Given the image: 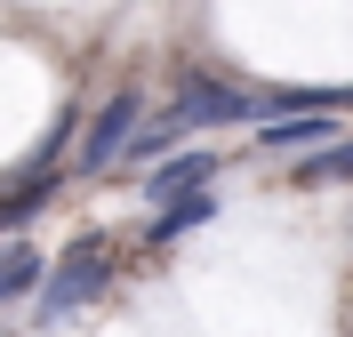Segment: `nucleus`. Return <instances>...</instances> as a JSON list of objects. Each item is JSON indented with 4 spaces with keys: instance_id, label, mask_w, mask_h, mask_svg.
Returning a JSON list of instances; mask_svg holds the SVG:
<instances>
[{
    "instance_id": "nucleus-5",
    "label": "nucleus",
    "mask_w": 353,
    "mask_h": 337,
    "mask_svg": "<svg viewBox=\"0 0 353 337\" xmlns=\"http://www.w3.org/2000/svg\"><path fill=\"white\" fill-rule=\"evenodd\" d=\"M48 201H57V177H17V193H0V241H17Z\"/></svg>"
},
{
    "instance_id": "nucleus-2",
    "label": "nucleus",
    "mask_w": 353,
    "mask_h": 337,
    "mask_svg": "<svg viewBox=\"0 0 353 337\" xmlns=\"http://www.w3.org/2000/svg\"><path fill=\"white\" fill-rule=\"evenodd\" d=\"M137 121H145V96H137V89H112L105 105H97V121L81 129V169H88V177H105V169H121V153H129Z\"/></svg>"
},
{
    "instance_id": "nucleus-7",
    "label": "nucleus",
    "mask_w": 353,
    "mask_h": 337,
    "mask_svg": "<svg viewBox=\"0 0 353 337\" xmlns=\"http://www.w3.org/2000/svg\"><path fill=\"white\" fill-rule=\"evenodd\" d=\"M209 177H217V153H176V161L153 169V193L176 201V193H193V185H209Z\"/></svg>"
},
{
    "instance_id": "nucleus-6",
    "label": "nucleus",
    "mask_w": 353,
    "mask_h": 337,
    "mask_svg": "<svg viewBox=\"0 0 353 337\" xmlns=\"http://www.w3.org/2000/svg\"><path fill=\"white\" fill-rule=\"evenodd\" d=\"M209 217H217V201H209V185H193V193H176V201L153 217V233H145V241H185V233H193V225H209Z\"/></svg>"
},
{
    "instance_id": "nucleus-1",
    "label": "nucleus",
    "mask_w": 353,
    "mask_h": 337,
    "mask_svg": "<svg viewBox=\"0 0 353 337\" xmlns=\"http://www.w3.org/2000/svg\"><path fill=\"white\" fill-rule=\"evenodd\" d=\"M105 289H112V241L105 233H81V241L41 273L32 297H41V321H72V314H88Z\"/></svg>"
},
{
    "instance_id": "nucleus-3",
    "label": "nucleus",
    "mask_w": 353,
    "mask_h": 337,
    "mask_svg": "<svg viewBox=\"0 0 353 337\" xmlns=\"http://www.w3.org/2000/svg\"><path fill=\"white\" fill-rule=\"evenodd\" d=\"M265 96H249V89H217V81H185V89H176V105H169V121L176 129H225V121H265Z\"/></svg>"
},
{
    "instance_id": "nucleus-4",
    "label": "nucleus",
    "mask_w": 353,
    "mask_h": 337,
    "mask_svg": "<svg viewBox=\"0 0 353 337\" xmlns=\"http://www.w3.org/2000/svg\"><path fill=\"white\" fill-rule=\"evenodd\" d=\"M330 136H337L330 112H273V121H257L265 153H305V145H330Z\"/></svg>"
},
{
    "instance_id": "nucleus-8",
    "label": "nucleus",
    "mask_w": 353,
    "mask_h": 337,
    "mask_svg": "<svg viewBox=\"0 0 353 337\" xmlns=\"http://www.w3.org/2000/svg\"><path fill=\"white\" fill-rule=\"evenodd\" d=\"M297 185H353V136H330V153H305Z\"/></svg>"
}]
</instances>
